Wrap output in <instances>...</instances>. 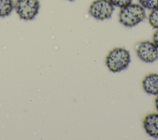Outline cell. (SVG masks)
Listing matches in <instances>:
<instances>
[{
  "mask_svg": "<svg viewBox=\"0 0 158 140\" xmlns=\"http://www.w3.org/2000/svg\"><path fill=\"white\" fill-rule=\"evenodd\" d=\"M146 17L144 8L138 4H130L121 8L118 20L121 24L127 27H133L142 22Z\"/></svg>",
  "mask_w": 158,
  "mask_h": 140,
  "instance_id": "obj_1",
  "label": "cell"
},
{
  "mask_svg": "<svg viewBox=\"0 0 158 140\" xmlns=\"http://www.w3.org/2000/svg\"><path fill=\"white\" fill-rule=\"evenodd\" d=\"M130 61L129 51L123 47H117L109 52L106 57V64L110 71L117 73L127 68Z\"/></svg>",
  "mask_w": 158,
  "mask_h": 140,
  "instance_id": "obj_2",
  "label": "cell"
},
{
  "mask_svg": "<svg viewBox=\"0 0 158 140\" xmlns=\"http://www.w3.org/2000/svg\"><path fill=\"white\" fill-rule=\"evenodd\" d=\"M40 6L38 0H17L14 8L21 19L31 20L38 14Z\"/></svg>",
  "mask_w": 158,
  "mask_h": 140,
  "instance_id": "obj_3",
  "label": "cell"
},
{
  "mask_svg": "<svg viewBox=\"0 0 158 140\" xmlns=\"http://www.w3.org/2000/svg\"><path fill=\"white\" fill-rule=\"evenodd\" d=\"M114 10V6L109 0H95L89 7V14L99 20L110 19Z\"/></svg>",
  "mask_w": 158,
  "mask_h": 140,
  "instance_id": "obj_4",
  "label": "cell"
},
{
  "mask_svg": "<svg viewBox=\"0 0 158 140\" xmlns=\"http://www.w3.org/2000/svg\"><path fill=\"white\" fill-rule=\"evenodd\" d=\"M138 57L146 63H152L158 59V49L155 44L149 41L139 43L136 47Z\"/></svg>",
  "mask_w": 158,
  "mask_h": 140,
  "instance_id": "obj_5",
  "label": "cell"
},
{
  "mask_svg": "<svg viewBox=\"0 0 158 140\" xmlns=\"http://www.w3.org/2000/svg\"><path fill=\"white\" fill-rule=\"evenodd\" d=\"M143 127L146 133L151 137L158 139V113L148 114L144 118Z\"/></svg>",
  "mask_w": 158,
  "mask_h": 140,
  "instance_id": "obj_6",
  "label": "cell"
},
{
  "mask_svg": "<svg viewBox=\"0 0 158 140\" xmlns=\"http://www.w3.org/2000/svg\"><path fill=\"white\" fill-rule=\"evenodd\" d=\"M144 91L152 95H158V74L150 73L146 76L142 81Z\"/></svg>",
  "mask_w": 158,
  "mask_h": 140,
  "instance_id": "obj_7",
  "label": "cell"
},
{
  "mask_svg": "<svg viewBox=\"0 0 158 140\" xmlns=\"http://www.w3.org/2000/svg\"><path fill=\"white\" fill-rule=\"evenodd\" d=\"M14 7L12 0H0V17H4L10 15Z\"/></svg>",
  "mask_w": 158,
  "mask_h": 140,
  "instance_id": "obj_8",
  "label": "cell"
},
{
  "mask_svg": "<svg viewBox=\"0 0 158 140\" xmlns=\"http://www.w3.org/2000/svg\"><path fill=\"white\" fill-rule=\"evenodd\" d=\"M148 20L152 28L158 29V7L151 10L148 17Z\"/></svg>",
  "mask_w": 158,
  "mask_h": 140,
  "instance_id": "obj_9",
  "label": "cell"
},
{
  "mask_svg": "<svg viewBox=\"0 0 158 140\" xmlns=\"http://www.w3.org/2000/svg\"><path fill=\"white\" fill-rule=\"evenodd\" d=\"M138 1L144 9L152 10L158 7V0H138Z\"/></svg>",
  "mask_w": 158,
  "mask_h": 140,
  "instance_id": "obj_10",
  "label": "cell"
},
{
  "mask_svg": "<svg viewBox=\"0 0 158 140\" xmlns=\"http://www.w3.org/2000/svg\"><path fill=\"white\" fill-rule=\"evenodd\" d=\"M114 6L120 8H123L131 3L132 0H109Z\"/></svg>",
  "mask_w": 158,
  "mask_h": 140,
  "instance_id": "obj_11",
  "label": "cell"
},
{
  "mask_svg": "<svg viewBox=\"0 0 158 140\" xmlns=\"http://www.w3.org/2000/svg\"><path fill=\"white\" fill-rule=\"evenodd\" d=\"M152 39H153V43L155 44V46L158 49V29L154 32L152 36Z\"/></svg>",
  "mask_w": 158,
  "mask_h": 140,
  "instance_id": "obj_12",
  "label": "cell"
},
{
  "mask_svg": "<svg viewBox=\"0 0 158 140\" xmlns=\"http://www.w3.org/2000/svg\"><path fill=\"white\" fill-rule=\"evenodd\" d=\"M155 105H156V109L158 112V95H157V97L156 98V100H155Z\"/></svg>",
  "mask_w": 158,
  "mask_h": 140,
  "instance_id": "obj_13",
  "label": "cell"
},
{
  "mask_svg": "<svg viewBox=\"0 0 158 140\" xmlns=\"http://www.w3.org/2000/svg\"><path fill=\"white\" fill-rule=\"evenodd\" d=\"M67 1H74V0H67Z\"/></svg>",
  "mask_w": 158,
  "mask_h": 140,
  "instance_id": "obj_14",
  "label": "cell"
}]
</instances>
